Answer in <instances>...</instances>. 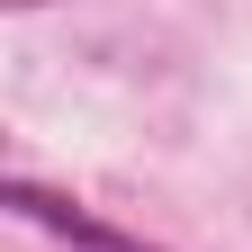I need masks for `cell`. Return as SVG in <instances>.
Wrapping results in <instances>:
<instances>
[{
    "mask_svg": "<svg viewBox=\"0 0 252 252\" xmlns=\"http://www.w3.org/2000/svg\"><path fill=\"white\" fill-rule=\"evenodd\" d=\"M0 198H9L18 216H36V225H54L72 252H144V243H126V234H108V225H90V216H72L63 198H45V189H27V180H9Z\"/></svg>",
    "mask_w": 252,
    "mask_h": 252,
    "instance_id": "1",
    "label": "cell"
},
{
    "mask_svg": "<svg viewBox=\"0 0 252 252\" xmlns=\"http://www.w3.org/2000/svg\"><path fill=\"white\" fill-rule=\"evenodd\" d=\"M9 9H45V0H9Z\"/></svg>",
    "mask_w": 252,
    "mask_h": 252,
    "instance_id": "2",
    "label": "cell"
}]
</instances>
